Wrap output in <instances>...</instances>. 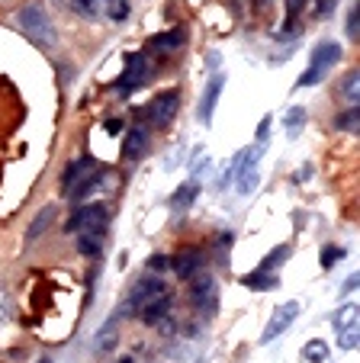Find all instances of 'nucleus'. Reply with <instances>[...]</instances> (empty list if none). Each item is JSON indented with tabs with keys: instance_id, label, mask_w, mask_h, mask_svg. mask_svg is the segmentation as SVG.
Instances as JSON below:
<instances>
[{
	"instance_id": "obj_3",
	"label": "nucleus",
	"mask_w": 360,
	"mask_h": 363,
	"mask_svg": "<svg viewBox=\"0 0 360 363\" xmlns=\"http://www.w3.org/2000/svg\"><path fill=\"white\" fill-rule=\"evenodd\" d=\"M109 222V209L103 203H87L81 206L77 213H71V219L65 222V232L77 235V232H87V228H103Z\"/></svg>"
},
{
	"instance_id": "obj_30",
	"label": "nucleus",
	"mask_w": 360,
	"mask_h": 363,
	"mask_svg": "<svg viewBox=\"0 0 360 363\" xmlns=\"http://www.w3.org/2000/svg\"><path fill=\"white\" fill-rule=\"evenodd\" d=\"M286 257H290V245H280V247H273V251L267 254V261L261 264L258 270H273V267H277V264H283Z\"/></svg>"
},
{
	"instance_id": "obj_16",
	"label": "nucleus",
	"mask_w": 360,
	"mask_h": 363,
	"mask_svg": "<svg viewBox=\"0 0 360 363\" xmlns=\"http://www.w3.org/2000/svg\"><path fill=\"white\" fill-rule=\"evenodd\" d=\"M197 196H200V186L193 184V180H187V184H180L174 190V196H170V206H174L177 213H184V209H190V206L197 203Z\"/></svg>"
},
{
	"instance_id": "obj_37",
	"label": "nucleus",
	"mask_w": 360,
	"mask_h": 363,
	"mask_svg": "<svg viewBox=\"0 0 360 363\" xmlns=\"http://www.w3.org/2000/svg\"><path fill=\"white\" fill-rule=\"evenodd\" d=\"M357 283H360V280H357V274H354V277H347V280H344V293H351V289L357 286Z\"/></svg>"
},
{
	"instance_id": "obj_9",
	"label": "nucleus",
	"mask_w": 360,
	"mask_h": 363,
	"mask_svg": "<svg viewBox=\"0 0 360 363\" xmlns=\"http://www.w3.org/2000/svg\"><path fill=\"white\" fill-rule=\"evenodd\" d=\"M145 71H148V65H145V55H142V52H132V55L126 58V74H123V81L116 84L119 96H129L136 87H142Z\"/></svg>"
},
{
	"instance_id": "obj_22",
	"label": "nucleus",
	"mask_w": 360,
	"mask_h": 363,
	"mask_svg": "<svg viewBox=\"0 0 360 363\" xmlns=\"http://www.w3.org/2000/svg\"><path fill=\"white\" fill-rule=\"evenodd\" d=\"M90 167H94V161H90V158H77L75 164H68V171H65V177H62V190L71 193V190H75V184L81 180V174L90 171Z\"/></svg>"
},
{
	"instance_id": "obj_7",
	"label": "nucleus",
	"mask_w": 360,
	"mask_h": 363,
	"mask_svg": "<svg viewBox=\"0 0 360 363\" xmlns=\"http://www.w3.org/2000/svg\"><path fill=\"white\" fill-rule=\"evenodd\" d=\"M190 299H193V306H197L200 312L216 315V308H219V286H216V280H212L209 274H203L190 286Z\"/></svg>"
},
{
	"instance_id": "obj_1",
	"label": "nucleus",
	"mask_w": 360,
	"mask_h": 363,
	"mask_svg": "<svg viewBox=\"0 0 360 363\" xmlns=\"http://www.w3.org/2000/svg\"><path fill=\"white\" fill-rule=\"evenodd\" d=\"M16 23H20V29L36 45H55V42H58V35H55V29H52V20H48L45 7H42L39 0H29L26 7L16 13Z\"/></svg>"
},
{
	"instance_id": "obj_13",
	"label": "nucleus",
	"mask_w": 360,
	"mask_h": 363,
	"mask_svg": "<svg viewBox=\"0 0 360 363\" xmlns=\"http://www.w3.org/2000/svg\"><path fill=\"white\" fill-rule=\"evenodd\" d=\"M75 247L81 257H100L103 251V228H87L75 235Z\"/></svg>"
},
{
	"instance_id": "obj_11",
	"label": "nucleus",
	"mask_w": 360,
	"mask_h": 363,
	"mask_svg": "<svg viewBox=\"0 0 360 363\" xmlns=\"http://www.w3.org/2000/svg\"><path fill=\"white\" fill-rule=\"evenodd\" d=\"M203 267V254L197 247H184V251L174 254V261H170V270L177 274V280H193Z\"/></svg>"
},
{
	"instance_id": "obj_26",
	"label": "nucleus",
	"mask_w": 360,
	"mask_h": 363,
	"mask_svg": "<svg viewBox=\"0 0 360 363\" xmlns=\"http://www.w3.org/2000/svg\"><path fill=\"white\" fill-rule=\"evenodd\" d=\"M245 155H248V148H245V151H238L235 158H231V164L222 171V177H219V186H222V190H225V186H231V184H235L238 171H241V164H245Z\"/></svg>"
},
{
	"instance_id": "obj_6",
	"label": "nucleus",
	"mask_w": 360,
	"mask_h": 363,
	"mask_svg": "<svg viewBox=\"0 0 360 363\" xmlns=\"http://www.w3.org/2000/svg\"><path fill=\"white\" fill-rule=\"evenodd\" d=\"M296 315H299V302H296V299L283 302V306H280L277 312H273V315H271V322H267L264 335H261V344H271V341H277V337L283 335V331L290 328L293 322H296Z\"/></svg>"
},
{
	"instance_id": "obj_5",
	"label": "nucleus",
	"mask_w": 360,
	"mask_h": 363,
	"mask_svg": "<svg viewBox=\"0 0 360 363\" xmlns=\"http://www.w3.org/2000/svg\"><path fill=\"white\" fill-rule=\"evenodd\" d=\"M177 110H180V94H177L174 87H170V90H161V94L151 100V106H148L151 125H158V129L170 125V119L177 116Z\"/></svg>"
},
{
	"instance_id": "obj_36",
	"label": "nucleus",
	"mask_w": 360,
	"mask_h": 363,
	"mask_svg": "<svg viewBox=\"0 0 360 363\" xmlns=\"http://www.w3.org/2000/svg\"><path fill=\"white\" fill-rule=\"evenodd\" d=\"M328 10H334V0H319L315 13H319V16H328Z\"/></svg>"
},
{
	"instance_id": "obj_27",
	"label": "nucleus",
	"mask_w": 360,
	"mask_h": 363,
	"mask_svg": "<svg viewBox=\"0 0 360 363\" xmlns=\"http://www.w3.org/2000/svg\"><path fill=\"white\" fill-rule=\"evenodd\" d=\"M52 216H55V209H52V206H48V209H42V213L33 219V225H29L26 241H36V238H39V235L45 232V225H48V222H52Z\"/></svg>"
},
{
	"instance_id": "obj_35",
	"label": "nucleus",
	"mask_w": 360,
	"mask_h": 363,
	"mask_svg": "<svg viewBox=\"0 0 360 363\" xmlns=\"http://www.w3.org/2000/svg\"><path fill=\"white\" fill-rule=\"evenodd\" d=\"M302 4H306V0H286V16H290V23L296 20V13L302 10Z\"/></svg>"
},
{
	"instance_id": "obj_2",
	"label": "nucleus",
	"mask_w": 360,
	"mask_h": 363,
	"mask_svg": "<svg viewBox=\"0 0 360 363\" xmlns=\"http://www.w3.org/2000/svg\"><path fill=\"white\" fill-rule=\"evenodd\" d=\"M341 62V45L338 42H319L315 52L309 55V68L302 71V77L296 81V87H315L319 81H325L332 74V68Z\"/></svg>"
},
{
	"instance_id": "obj_18",
	"label": "nucleus",
	"mask_w": 360,
	"mask_h": 363,
	"mask_svg": "<svg viewBox=\"0 0 360 363\" xmlns=\"http://www.w3.org/2000/svg\"><path fill=\"white\" fill-rule=\"evenodd\" d=\"M306 123H309V113H306V106H293V110H286L283 125H286V135H290V138H296L299 132L306 129Z\"/></svg>"
},
{
	"instance_id": "obj_12",
	"label": "nucleus",
	"mask_w": 360,
	"mask_h": 363,
	"mask_svg": "<svg viewBox=\"0 0 360 363\" xmlns=\"http://www.w3.org/2000/svg\"><path fill=\"white\" fill-rule=\"evenodd\" d=\"M148 151V129L145 125H132L126 132V142H123V158L126 161H138Z\"/></svg>"
},
{
	"instance_id": "obj_24",
	"label": "nucleus",
	"mask_w": 360,
	"mask_h": 363,
	"mask_svg": "<svg viewBox=\"0 0 360 363\" xmlns=\"http://www.w3.org/2000/svg\"><path fill=\"white\" fill-rule=\"evenodd\" d=\"M116 328H119V318H109V322L103 325L100 337H97V347H100V350H113V347H116V341H119Z\"/></svg>"
},
{
	"instance_id": "obj_4",
	"label": "nucleus",
	"mask_w": 360,
	"mask_h": 363,
	"mask_svg": "<svg viewBox=\"0 0 360 363\" xmlns=\"http://www.w3.org/2000/svg\"><path fill=\"white\" fill-rule=\"evenodd\" d=\"M161 293H168V286H164V283L158 280V277H151V280H138V283H132L129 296H126V302H123V315H126V318L138 315V308H142L145 302H151L155 296H161Z\"/></svg>"
},
{
	"instance_id": "obj_14",
	"label": "nucleus",
	"mask_w": 360,
	"mask_h": 363,
	"mask_svg": "<svg viewBox=\"0 0 360 363\" xmlns=\"http://www.w3.org/2000/svg\"><path fill=\"white\" fill-rule=\"evenodd\" d=\"M168 312H170V296L161 293V296H155L151 302H145V306L138 308V318H142L145 325H158L161 318H168Z\"/></svg>"
},
{
	"instance_id": "obj_25",
	"label": "nucleus",
	"mask_w": 360,
	"mask_h": 363,
	"mask_svg": "<svg viewBox=\"0 0 360 363\" xmlns=\"http://www.w3.org/2000/svg\"><path fill=\"white\" fill-rule=\"evenodd\" d=\"M354 322H357V302H344V306L332 315L334 328H347V325H354Z\"/></svg>"
},
{
	"instance_id": "obj_19",
	"label": "nucleus",
	"mask_w": 360,
	"mask_h": 363,
	"mask_svg": "<svg viewBox=\"0 0 360 363\" xmlns=\"http://www.w3.org/2000/svg\"><path fill=\"white\" fill-rule=\"evenodd\" d=\"M332 360V347H328L325 341H306V347H302V363H328Z\"/></svg>"
},
{
	"instance_id": "obj_39",
	"label": "nucleus",
	"mask_w": 360,
	"mask_h": 363,
	"mask_svg": "<svg viewBox=\"0 0 360 363\" xmlns=\"http://www.w3.org/2000/svg\"><path fill=\"white\" fill-rule=\"evenodd\" d=\"M273 0H258V7H271Z\"/></svg>"
},
{
	"instance_id": "obj_28",
	"label": "nucleus",
	"mask_w": 360,
	"mask_h": 363,
	"mask_svg": "<svg viewBox=\"0 0 360 363\" xmlns=\"http://www.w3.org/2000/svg\"><path fill=\"white\" fill-rule=\"evenodd\" d=\"M334 125H338L341 132H357V125H360V106H347V113H341Z\"/></svg>"
},
{
	"instance_id": "obj_17",
	"label": "nucleus",
	"mask_w": 360,
	"mask_h": 363,
	"mask_svg": "<svg viewBox=\"0 0 360 363\" xmlns=\"http://www.w3.org/2000/svg\"><path fill=\"white\" fill-rule=\"evenodd\" d=\"M132 16L129 0H103V20L109 23H126Z\"/></svg>"
},
{
	"instance_id": "obj_10",
	"label": "nucleus",
	"mask_w": 360,
	"mask_h": 363,
	"mask_svg": "<svg viewBox=\"0 0 360 363\" xmlns=\"http://www.w3.org/2000/svg\"><path fill=\"white\" fill-rule=\"evenodd\" d=\"M222 87H225V74H219V71H216V74L206 81L203 96H200V123H203V125L212 123V113H216V103H219Z\"/></svg>"
},
{
	"instance_id": "obj_34",
	"label": "nucleus",
	"mask_w": 360,
	"mask_h": 363,
	"mask_svg": "<svg viewBox=\"0 0 360 363\" xmlns=\"http://www.w3.org/2000/svg\"><path fill=\"white\" fill-rule=\"evenodd\" d=\"M168 267H170V261L164 257V254H155V257L148 261V270H168Z\"/></svg>"
},
{
	"instance_id": "obj_8",
	"label": "nucleus",
	"mask_w": 360,
	"mask_h": 363,
	"mask_svg": "<svg viewBox=\"0 0 360 363\" xmlns=\"http://www.w3.org/2000/svg\"><path fill=\"white\" fill-rule=\"evenodd\" d=\"M261 155H264V145H254V148H248L245 164H241V171H238V184H235L241 196H251L254 186H258V164H261Z\"/></svg>"
},
{
	"instance_id": "obj_33",
	"label": "nucleus",
	"mask_w": 360,
	"mask_h": 363,
	"mask_svg": "<svg viewBox=\"0 0 360 363\" xmlns=\"http://www.w3.org/2000/svg\"><path fill=\"white\" fill-rule=\"evenodd\" d=\"M271 125H273V116H264L258 125V145H267V138H271Z\"/></svg>"
},
{
	"instance_id": "obj_40",
	"label": "nucleus",
	"mask_w": 360,
	"mask_h": 363,
	"mask_svg": "<svg viewBox=\"0 0 360 363\" xmlns=\"http://www.w3.org/2000/svg\"><path fill=\"white\" fill-rule=\"evenodd\" d=\"M113 363H136V360H132V357H123V360H113Z\"/></svg>"
},
{
	"instance_id": "obj_41",
	"label": "nucleus",
	"mask_w": 360,
	"mask_h": 363,
	"mask_svg": "<svg viewBox=\"0 0 360 363\" xmlns=\"http://www.w3.org/2000/svg\"><path fill=\"white\" fill-rule=\"evenodd\" d=\"M55 4H58V7H68V0H55Z\"/></svg>"
},
{
	"instance_id": "obj_31",
	"label": "nucleus",
	"mask_w": 360,
	"mask_h": 363,
	"mask_svg": "<svg viewBox=\"0 0 360 363\" xmlns=\"http://www.w3.org/2000/svg\"><path fill=\"white\" fill-rule=\"evenodd\" d=\"M341 257H344V247H338V245H325V247H322V267H325V270H332Z\"/></svg>"
},
{
	"instance_id": "obj_42",
	"label": "nucleus",
	"mask_w": 360,
	"mask_h": 363,
	"mask_svg": "<svg viewBox=\"0 0 360 363\" xmlns=\"http://www.w3.org/2000/svg\"><path fill=\"white\" fill-rule=\"evenodd\" d=\"M42 363H52V360H42Z\"/></svg>"
},
{
	"instance_id": "obj_20",
	"label": "nucleus",
	"mask_w": 360,
	"mask_h": 363,
	"mask_svg": "<svg viewBox=\"0 0 360 363\" xmlns=\"http://www.w3.org/2000/svg\"><path fill=\"white\" fill-rule=\"evenodd\" d=\"M280 283V277H273L271 270H254V274L245 277V286L254 289V293H267V289H273Z\"/></svg>"
},
{
	"instance_id": "obj_32",
	"label": "nucleus",
	"mask_w": 360,
	"mask_h": 363,
	"mask_svg": "<svg viewBox=\"0 0 360 363\" xmlns=\"http://www.w3.org/2000/svg\"><path fill=\"white\" fill-rule=\"evenodd\" d=\"M357 33H360V7H351V13H347V35L357 39Z\"/></svg>"
},
{
	"instance_id": "obj_29",
	"label": "nucleus",
	"mask_w": 360,
	"mask_h": 363,
	"mask_svg": "<svg viewBox=\"0 0 360 363\" xmlns=\"http://www.w3.org/2000/svg\"><path fill=\"white\" fill-rule=\"evenodd\" d=\"M338 347H344V350H354L357 347V341H360V328H357V322L354 325H347V328H338Z\"/></svg>"
},
{
	"instance_id": "obj_15",
	"label": "nucleus",
	"mask_w": 360,
	"mask_h": 363,
	"mask_svg": "<svg viewBox=\"0 0 360 363\" xmlns=\"http://www.w3.org/2000/svg\"><path fill=\"white\" fill-rule=\"evenodd\" d=\"M180 45H184V33H177V29H170V33H158V35L148 39V52H158V55L177 52Z\"/></svg>"
},
{
	"instance_id": "obj_38",
	"label": "nucleus",
	"mask_w": 360,
	"mask_h": 363,
	"mask_svg": "<svg viewBox=\"0 0 360 363\" xmlns=\"http://www.w3.org/2000/svg\"><path fill=\"white\" fill-rule=\"evenodd\" d=\"M119 125H123V123H119V119H109V123H107V129H109V132H119Z\"/></svg>"
},
{
	"instance_id": "obj_23",
	"label": "nucleus",
	"mask_w": 360,
	"mask_h": 363,
	"mask_svg": "<svg viewBox=\"0 0 360 363\" xmlns=\"http://www.w3.org/2000/svg\"><path fill=\"white\" fill-rule=\"evenodd\" d=\"M341 96H344L347 106H357L360 103V74L357 71H351V74L344 77V84H341Z\"/></svg>"
},
{
	"instance_id": "obj_21",
	"label": "nucleus",
	"mask_w": 360,
	"mask_h": 363,
	"mask_svg": "<svg viewBox=\"0 0 360 363\" xmlns=\"http://www.w3.org/2000/svg\"><path fill=\"white\" fill-rule=\"evenodd\" d=\"M68 7L84 20H103V0H68Z\"/></svg>"
}]
</instances>
